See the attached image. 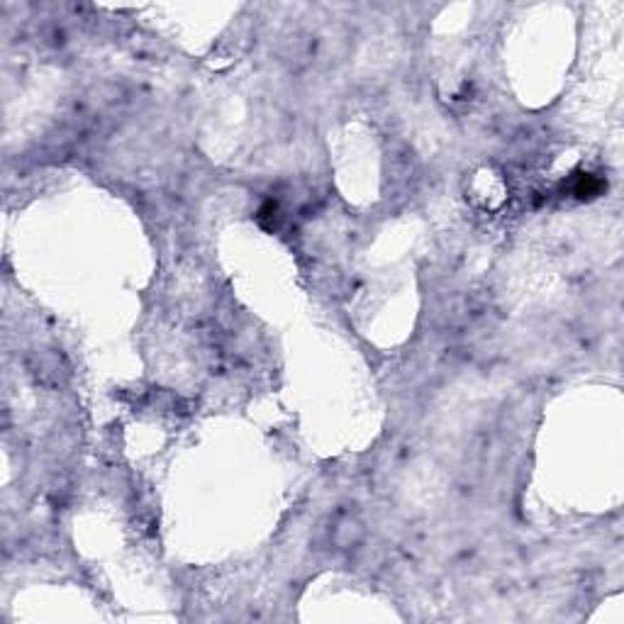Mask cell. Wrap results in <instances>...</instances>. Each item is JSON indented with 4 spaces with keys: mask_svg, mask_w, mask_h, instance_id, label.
<instances>
[{
    "mask_svg": "<svg viewBox=\"0 0 624 624\" xmlns=\"http://www.w3.org/2000/svg\"><path fill=\"white\" fill-rule=\"evenodd\" d=\"M361 536H364V529H361V524L356 520H344L334 531V539H337V544H339L341 549L359 544Z\"/></svg>",
    "mask_w": 624,
    "mask_h": 624,
    "instance_id": "cell-1",
    "label": "cell"
}]
</instances>
